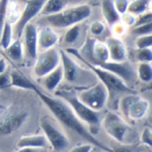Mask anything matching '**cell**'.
Instances as JSON below:
<instances>
[{
	"instance_id": "obj_39",
	"label": "cell",
	"mask_w": 152,
	"mask_h": 152,
	"mask_svg": "<svg viewBox=\"0 0 152 152\" xmlns=\"http://www.w3.org/2000/svg\"><path fill=\"white\" fill-rule=\"evenodd\" d=\"M6 68H7V63L4 58H0V75L4 73Z\"/></svg>"
},
{
	"instance_id": "obj_33",
	"label": "cell",
	"mask_w": 152,
	"mask_h": 152,
	"mask_svg": "<svg viewBox=\"0 0 152 152\" xmlns=\"http://www.w3.org/2000/svg\"><path fill=\"white\" fill-rule=\"evenodd\" d=\"M130 0H113L115 9L121 16L127 12V8L129 5Z\"/></svg>"
},
{
	"instance_id": "obj_20",
	"label": "cell",
	"mask_w": 152,
	"mask_h": 152,
	"mask_svg": "<svg viewBox=\"0 0 152 152\" xmlns=\"http://www.w3.org/2000/svg\"><path fill=\"white\" fill-rule=\"evenodd\" d=\"M152 0H132L129 3L127 12L130 14L137 17L149 11L151 8Z\"/></svg>"
},
{
	"instance_id": "obj_26",
	"label": "cell",
	"mask_w": 152,
	"mask_h": 152,
	"mask_svg": "<svg viewBox=\"0 0 152 152\" xmlns=\"http://www.w3.org/2000/svg\"><path fill=\"white\" fill-rule=\"evenodd\" d=\"M110 30H111V34H112L111 37L121 39L123 37H125L126 35L128 27H126L121 20H119L110 26Z\"/></svg>"
},
{
	"instance_id": "obj_24",
	"label": "cell",
	"mask_w": 152,
	"mask_h": 152,
	"mask_svg": "<svg viewBox=\"0 0 152 152\" xmlns=\"http://www.w3.org/2000/svg\"><path fill=\"white\" fill-rule=\"evenodd\" d=\"M136 78L144 83H150L152 80V66L151 63H140L136 70Z\"/></svg>"
},
{
	"instance_id": "obj_17",
	"label": "cell",
	"mask_w": 152,
	"mask_h": 152,
	"mask_svg": "<svg viewBox=\"0 0 152 152\" xmlns=\"http://www.w3.org/2000/svg\"><path fill=\"white\" fill-rule=\"evenodd\" d=\"M42 84L44 87V88L48 92H53L56 90L58 86L61 84L62 80L64 79L63 77V71L62 67L60 65L57 66L54 70L50 72L48 75L42 78Z\"/></svg>"
},
{
	"instance_id": "obj_8",
	"label": "cell",
	"mask_w": 152,
	"mask_h": 152,
	"mask_svg": "<svg viewBox=\"0 0 152 152\" xmlns=\"http://www.w3.org/2000/svg\"><path fill=\"white\" fill-rule=\"evenodd\" d=\"M101 126L110 137L121 144H125L130 126L118 114L113 112L107 113L101 120Z\"/></svg>"
},
{
	"instance_id": "obj_21",
	"label": "cell",
	"mask_w": 152,
	"mask_h": 152,
	"mask_svg": "<svg viewBox=\"0 0 152 152\" xmlns=\"http://www.w3.org/2000/svg\"><path fill=\"white\" fill-rule=\"evenodd\" d=\"M67 6V0H47L40 12L44 16L53 15L60 12Z\"/></svg>"
},
{
	"instance_id": "obj_10",
	"label": "cell",
	"mask_w": 152,
	"mask_h": 152,
	"mask_svg": "<svg viewBox=\"0 0 152 152\" xmlns=\"http://www.w3.org/2000/svg\"><path fill=\"white\" fill-rule=\"evenodd\" d=\"M46 1L47 0H26L24 9L20 13L18 20L14 23V27L13 28V36L16 39H21L24 28L30 23L35 17L40 14Z\"/></svg>"
},
{
	"instance_id": "obj_7",
	"label": "cell",
	"mask_w": 152,
	"mask_h": 152,
	"mask_svg": "<svg viewBox=\"0 0 152 152\" xmlns=\"http://www.w3.org/2000/svg\"><path fill=\"white\" fill-rule=\"evenodd\" d=\"M29 113L18 106H11L0 114V136L10 135L18 131L27 121Z\"/></svg>"
},
{
	"instance_id": "obj_23",
	"label": "cell",
	"mask_w": 152,
	"mask_h": 152,
	"mask_svg": "<svg viewBox=\"0 0 152 152\" xmlns=\"http://www.w3.org/2000/svg\"><path fill=\"white\" fill-rule=\"evenodd\" d=\"M13 26L9 22L5 20L1 35H0V47L3 50H5L13 42Z\"/></svg>"
},
{
	"instance_id": "obj_11",
	"label": "cell",
	"mask_w": 152,
	"mask_h": 152,
	"mask_svg": "<svg viewBox=\"0 0 152 152\" xmlns=\"http://www.w3.org/2000/svg\"><path fill=\"white\" fill-rule=\"evenodd\" d=\"M61 65L60 52L55 48L41 51L35 59L33 72L36 77L43 78Z\"/></svg>"
},
{
	"instance_id": "obj_2",
	"label": "cell",
	"mask_w": 152,
	"mask_h": 152,
	"mask_svg": "<svg viewBox=\"0 0 152 152\" xmlns=\"http://www.w3.org/2000/svg\"><path fill=\"white\" fill-rule=\"evenodd\" d=\"M65 51L70 54V56H73L76 58L78 60L82 62L83 65H85V66L93 72L97 78L99 79V81H101L108 89L109 94L110 93H126V94H134L136 91L133 89L130 86H128L122 79H120L117 75L114 74L102 68L96 66H93L87 61H85L78 53V50L74 48H67Z\"/></svg>"
},
{
	"instance_id": "obj_38",
	"label": "cell",
	"mask_w": 152,
	"mask_h": 152,
	"mask_svg": "<svg viewBox=\"0 0 152 152\" xmlns=\"http://www.w3.org/2000/svg\"><path fill=\"white\" fill-rule=\"evenodd\" d=\"M10 74H6L5 72L0 75V89L10 87Z\"/></svg>"
},
{
	"instance_id": "obj_16",
	"label": "cell",
	"mask_w": 152,
	"mask_h": 152,
	"mask_svg": "<svg viewBox=\"0 0 152 152\" xmlns=\"http://www.w3.org/2000/svg\"><path fill=\"white\" fill-rule=\"evenodd\" d=\"M48 142L44 134H31L22 136L16 143V147L20 148H30V149H44L47 147Z\"/></svg>"
},
{
	"instance_id": "obj_25",
	"label": "cell",
	"mask_w": 152,
	"mask_h": 152,
	"mask_svg": "<svg viewBox=\"0 0 152 152\" xmlns=\"http://www.w3.org/2000/svg\"><path fill=\"white\" fill-rule=\"evenodd\" d=\"M80 26L79 24L74 25L66 31L64 37H63V42L66 44H72L76 42L80 36Z\"/></svg>"
},
{
	"instance_id": "obj_42",
	"label": "cell",
	"mask_w": 152,
	"mask_h": 152,
	"mask_svg": "<svg viewBox=\"0 0 152 152\" xmlns=\"http://www.w3.org/2000/svg\"><path fill=\"white\" fill-rule=\"evenodd\" d=\"M140 152H146V151H140Z\"/></svg>"
},
{
	"instance_id": "obj_14",
	"label": "cell",
	"mask_w": 152,
	"mask_h": 152,
	"mask_svg": "<svg viewBox=\"0 0 152 152\" xmlns=\"http://www.w3.org/2000/svg\"><path fill=\"white\" fill-rule=\"evenodd\" d=\"M59 42V36L50 26L43 27L38 29V50L44 51L54 48Z\"/></svg>"
},
{
	"instance_id": "obj_29",
	"label": "cell",
	"mask_w": 152,
	"mask_h": 152,
	"mask_svg": "<svg viewBox=\"0 0 152 152\" xmlns=\"http://www.w3.org/2000/svg\"><path fill=\"white\" fill-rule=\"evenodd\" d=\"M152 45V36H142V37H138L135 41V46L138 50L142 49H147V48H151Z\"/></svg>"
},
{
	"instance_id": "obj_36",
	"label": "cell",
	"mask_w": 152,
	"mask_h": 152,
	"mask_svg": "<svg viewBox=\"0 0 152 152\" xmlns=\"http://www.w3.org/2000/svg\"><path fill=\"white\" fill-rule=\"evenodd\" d=\"M120 20L126 26V27H133L135 20H136V17L133 16V14H130L128 12L124 13L123 15L120 16Z\"/></svg>"
},
{
	"instance_id": "obj_31",
	"label": "cell",
	"mask_w": 152,
	"mask_h": 152,
	"mask_svg": "<svg viewBox=\"0 0 152 152\" xmlns=\"http://www.w3.org/2000/svg\"><path fill=\"white\" fill-rule=\"evenodd\" d=\"M141 142L149 147V148H151L152 146V131L151 128L150 126H146L143 128V130L142 131V134H141Z\"/></svg>"
},
{
	"instance_id": "obj_9",
	"label": "cell",
	"mask_w": 152,
	"mask_h": 152,
	"mask_svg": "<svg viewBox=\"0 0 152 152\" xmlns=\"http://www.w3.org/2000/svg\"><path fill=\"white\" fill-rule=\"evenodd\" d=\"M40 127L50 146L56 151H62L69 147L70 141L67 135L49 118L44 117L40 119Z\"/></svg>"
},
{
	"instance_id": "obj_34",
	"label": "cell",
	"mask_w": 152,
	"mask_h": 152,
	"mask_svg": "<svg viewBox=\"0 0 152 152\" xmlns=\"http://www.w3.org/2000/svg\"><path fill=\"white\" fill-rule=\"evenodd\" d=\"M9 0H0V35L6 19V9Z\"/></svg>"
},
{
	"instance_id": "obj_19",
	"label": "cell",
	"mask_w": 152,
	"mask_h": 152,
	"mask_svg": "<svg viewBox=\"0 0 152 152\" xmlns=\"http://www.w3.org/2000/svg\"><path fill=\"white\" fill-rule=\"evenodd\" d=\"M102 12L110 26L120 20V15L115 9L113 0H102Z\"/></svg>"
},
{
	"instance_id": "obj_18",
	"label": "cell",
	"mask_w": 152,
	"mask_h": 152,
	"mask_svg": "<svg viewBox=\"0 0 152 152\" xmlns=\"http://www.w3.org/2000/svg\"><path fill=\"white\" fill-rule=\"evenodd\" d=\"M10 87L31 91H33L37 87V85H35L30 80H29L26 76L17 71H13L12 73H10Z\"/></svg>"
},
{
	"instance_id": "obj_35",
	"label": "cell",
	"mask_w": 152,
	"mask_h": 152,
	"mask_svg": "<svg viewBox=\"0 0 152 152\" xmlns=\"http://www.w3.org/2000/svg\"><path fill=\"white\" fill-rule=\"evenodd\" d=\"M151 22H152V13L151 11H149V12L136 17V20H135V23H134L133 27L147 24V23H151Z\"/></svg>"
},
{
	"instance_id": "obj_41",
	"label": "cell",
	"mask_w": 152,
	"mask_h": 152,
	"mask_svg": "<svg viewBox=\"0 0 152 152\" xmlns=\"http://www.w3.org/2000/svg\"><path fill=\"white\" fill-rule=\"evenodd\" d=\"M91 152H108V151H102V150H101V149H99V148H95V147H94V149L93 148V150H92V151Z\"/></svg>"
},
{
	"instance_id": "obj_15",
	"label": "cell",
	"mask_w": 152,
	"mask_h": 152,
	"mask_svg": "<svg viewBox=\"0 0 152 152\" xmlns=\"http://www.w3.org/2000/svg\"><path fill=\"white\" fill-rule=\"evenodd\" d=\"M61 57V66L63 71V77L66 80L70 82H74L78 75V66L72 57L68 54L64 50L60 51Z\"/></svg>"
},
{
	"instance_id": "obj_22",
	"label": "cell",
	"mask_w": 152,
	"mask_h": 152,
	"mask_svg": "<svg viewBox=\"0 0 152 152\" xmlns=\"http://www.w3.org/2000/svg\"><path fill=\"white\" fill-rule=\"evenodd\" d=\"M6 56L14 61H20L23 58V46L21 39H15L12 43L4 50Z\"/></svg>"
},
{
	"instance_id": "obj_1",
	"label": "cell",
	"mask_w": 152,
	"mask_h": 152,
	"mask_svg": "<svg viewBox=\"0 0 152 152\" xmlns=\"http://www.w3.org/2000/svg\"><path fill=\"white\" fill-rule=\"evenodd\" d=\"M33 92L37 94L42 103L46 106L50 113L55 117V118L61 124H62L71 131L75 132L76 134H78L80 137L87 141V142L92 144L93 147L99 148L105 151L112 152L110 148L107 147L105 144L101 142L89 132V130L85 126L84 123H82L78 119V118L75 115L71 108L65 101H63L60 97H53L47 95L46 93L40 90L38 86L35 88Z\"/></svg>"
},
{
	"instance_id": "obj_6",
	"label": "cell",
	"mask_w": 152,
	"mask_h": 152,
	"mask_svg": "<svg viewBox=\"0 0 152 152\" xmlns=\"http://www.w3.org/2000/svg\"><path fill=\"white\" fill-rule=\"evenodd\" d=\"M76 95L80 102L98 113L106 106L110 96L107 88L101 81L90 88L78 91Z\"/></svg>"
},
{
	"instance_id": "obj_27",
	"label": "cell",
	"mask_w": 152,
	"mask_h": 152,
	"mask_svg": "<svg viewBox=\"0 0 152 152\" xmlns=\"http://www.w3.org/2000/svg\"><path fill=\"white\" fill-rule=\"evenodd\" d=\"M132 32L133 35L137 36V37H142V36H148V35H151L152 33V22L151 23H147V24H143V25H140V26H136L133 27L132 29Z\"/></svg>"
},
{
	"instance_id": "obj_4",
	"label": "cell",
	"mask_w": 152,
	"mask_h": 152,
	"mask_svg": "<svg viewBox=\"0 0 152 152\" xmlns=\"http://www.w3.org/2000/svg\"><path fill=\"white\" fill-rule=\"evenodd\" d=\"M56 96L62 98L69 104V106L71 108L73 113L82 123H85L86 125H88V130L93 135L94 134H97L102 120L98 112L93 111L82 102H80L79 99L76 97V94L72 92L60 91L59 94H56Z\"/></svg>"
},
{
	"instance_id": "obj_32",
	"label": "cell",
	"mask_w": 152,
	"mask_h": 152,
	"mask_svg": "<svg viewBox=\"0 0 152 152\" xmlns=\"http://www.w3.org/2000/svg\"><path fill=\"white\" fill-rule=\"evenodd\" d=\"M111 151L112 152H140L142 150H139L138 144H122L114 147Z\"/></svg>"
},
{
	"instance_id": "obj_40",
	"label": "cell",
	"mask_w": 152,
	"mask_h": 152,
	"mask_svg": "<svg viewBox=\"0 0 152 152\" xmlns=\"http://www.w3.org/2000/svg\"><path fill=\"white\" fill-rule=\"evenodd\" d=\"M15 152H38L36 149H30V148H20Z\"/></svg>"
},
{
	"instance_id": "obj_30",
	"label": "cell",
	"mask_w": 152,
	"mask_h": 152,
	"mask_svg": "<svg viewBox=\"0 0 152 152\" xmlns=\"http://www.w3.org/2000/svg\"><path fill=\"white\" fill-rule=\"evenodd\" d=\"M105 30V25L103 22L102 21H99V20H96V21H93L90 24L89 26V31H90V34L93 37H99L101 36Z\"/></svg>"
},
{
	"instance_id": "obj_5",
	"label": "cell",
	"mask_w": 152,
	"mask_h": 152,
	"mask_svg": "<svg viewBox=\"0 0 152 152\" xmlns=\"http://www.w3.org/2000/svg\"><path fill=\"white\" fill-rule=\"evenodd\" d=\"M118 108L123 116L132 121L143 118L150 110V102L134 94H126L118 102Z\"/></svg>"
},
{
	"instance_id": "obj_13",
	"label": "cell",
	"mask_w": 152,
	"mask_h": 152,
	"mask_svg": "<svg viewBox=\"0 0 152 152\" xmlns=\"http://www.w3.org/2000/svg\"><path fill=\"white\" fill-rule=\"evenodd\" d=\"M110 55V61L121 63L126 61L127 58V50L124 42L114 37L107 38L105 42Z\"/></svg>"
},
{
	"instance_id": "obj_37",
	"label": "cell",
	"mask_w": 152,
	"mask_h": 152,
	"mask_svg": "<svg viewBox=\"0 0 152 152\" xmlns=\"http://www.w3.org/2000/svg\"><path fill=\"white\" fill-rule=\"evenodd\" d=\"M93 146L90 143H85V144H80L76 147L72 148L69 152H91L93 150Z\"/></svg>"
},
{
	"instance_id": "obj_3",
	"label": "cell",
	"mask_w": 152,
	"mask_h": 152,
	"mask_svg": "<svg viewBox=\"0 0 152 152\" xmlns=\"http://www.w3.org/2000/svg\"><path fill=\"white\" fill-rule=\"evenodd\" d=\"M92 14V8L89 4H83L70 8H65L60 12L45 16V20L52 28H69L85 20Z\"/></svg>"
},
{
	"instance_id": "obj_12",
	"label": "cell",
	"mask_w": 152,
	"mask_h": 152,
	"mask_svg": "<svg viewBox=\"0 0 152 152\" xmlns=\"http://www.w3.org/2000/svg\"><path fill=\"white\" fill-rule=\"evenodd\" d=\"M23 54L29 58L35 60L38 54V28L33 23H29L23 29Z\"/></svg>"
},
{
	"instance_id": "obj_28",
	"label": "cell",
	"mask_w": 152,
	"mask_h": 152,
	"mask_svg": "<svg viewBox=\"0 0 152 152\" xmlns=\"http://www.w3.org/2000/svg\"><path fill=\"white\" fill-rule=\"evenodd\" d=\"M136 58L140 63H151L152 60L151 48L138 50Z\"/></svg>"
}]
</instances>
